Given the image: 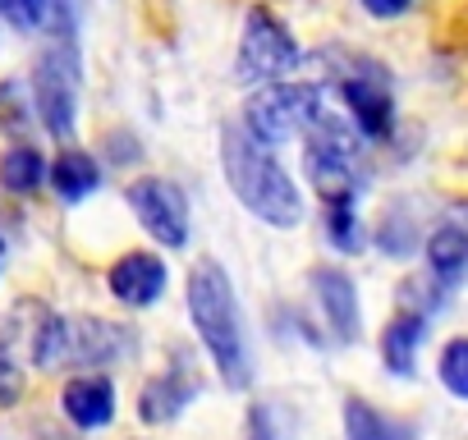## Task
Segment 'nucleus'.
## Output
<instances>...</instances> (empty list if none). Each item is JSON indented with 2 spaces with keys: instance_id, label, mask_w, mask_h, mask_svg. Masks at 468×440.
Masks as SVG:
<instances>
[{
  "instance_id": "f3484780",
  "label": "nucleus",
  "mask_w": 468,
  "mask_h": 440,
  "mask_svg": "<svg viewBox=\"0 0 468 440\" xmlns=\"http://www.w3.org/2000/svg\"><path fill=\"white\" fill-rule=\"evenodd\" d=\"M345 431H349V440H413V426L377 413L363 399H349L345 403Z\"/></svg>"
},
{
  "instance_id": "4468645a",
  "label": "nucleus",
  "mask_w": 468,
  "mask_h": 440,
  "mask_svg": "<svg viewBox=\"0 0 468 440\" xmlns=\"http://www.w3.org/2000/svg\"><path fill=\"white\" fill-rule=\"evenodd\" d=\"M0 19L19 33H37L47 24H56V33H69L65 0H0Z\"/></svg>"
},
{
  "instance_id": "b1692460",
  "label": "nucleus",
  "mask_w": 468,
  "mask_h": 440,
  "mask_svg": "<svg viewBox=\"0 0 468 440\" xmlns=\"http://www.w3.org/2000/svg\"><path fill=\"white\" fill-rule=\"evenodd\" d=\"M454 225H459V230H468V197L454 206Z\"/></svg>"
},
{
  "instance_id": "4be33fe9",
  "label": "nucleus",
  "mask_w": 468,
  "mask_h": 440,
  "mask_svg": "<svg viewBox=\"0 0 468 440\" xmlns=\"http://www.w3.org/2000/svg\"><path fill=\"white\" fill-rule=\"evenodd\" d=\"M441 381L450 394L468 399V340H450L441 353Z\"/></svg>"
},
{
  "instance_id": "f257e3e1",
  "label": "nucleus",
  "mask_w": 468,
  "mask_h": 440,
  "mask_svg": "<svg viewBox=\"0 0 468 440\" xmlns=\"http://www.w3.org/2000/svg\"><path fill=\"white\" fill-rule=\"evenodd\" d=\"M188 317H193V330H197L202 349L211 353L220 381L229 390H244L253 381L249 335H244V317H239L234 285H229V276L216 262H197L188 271Z\"/></svg>"
},
{
  "instance_id": "6ab92c4d",
  "label": "nucleus",
  "mask_w": 468,
  "mask_h": 440,
  "mask_svg": "<svg viewBox=\"0 0 468 440\" xmlns=\"http://www.w3.org/2000/svg\"><path fill=\"white\" fill-rule=\"evenodd\" d=\"M33 115H37V106L28 101V88H24L19 79L0 83V133L24 138V133L33 129Z\"/></svg>"
},
{
  "instance_id": "aec40b11",
  "label": "nucleus",
  "mask_w": 468,
  "mask_h": 440,
  "mask_svg": "<svg viewBox=\"0 0 468 440\" xmlns=\"http://www.w3.org/2000/svg\"><path fill=\"white\" fill-rule=\"evenodd\" d=\"M249 440H294V422L281 403H258L249 413Z\"/></svg>"
},
{
  "instance_id": "a211bd4d",
  "label": "nucleus",
  "mask_w": 468,
  "mask_h": 440,
  "mask_svg": "<svg viewBox=\"0 0 468 440\" xmlns=\"http://www.w3.org/2000/svg\"><path fill=\"white\" fill-rule=\"evenodd\" d=\"M42 174H47V161H42L37 147H10L0 156V183L10 193H37Z\"/></svg>"
},
{
  "instance_id": "9b49d317",
  "label": "nucleus",
  "mask_w": 468,
  "mask_h": 440,
  "mask_svg": "<svg viewBox=\"0 0 468 440\" xmlns=\"http://www.w3.org/2000/svg\"><path fill=\"white\" fill-rule=\"evenodd\" d=\"M184 367H188V362H184ZM184 367H175V372H165V376H156V381L143 385V394H138V417H143V422H170V417H179V408L197 394V381H193V372H184Z\"/></svg>"
},
{
  "instance_id": "0eeeda50",
  "label": "nucleus",
  "mask_w": 468,
  "mask_h": 440,
  "mask_svg": "<svg viewBox=\"0 0 468 440\" xmlns=\"http://www.w3.org/2000/svg\"><path fill=\"white\" fill-rule=\"evenodd\" d=\"M129 206L138 215V225L156 244L184 248V239H188V206H184V193L170 179H138L129 188Z\"/></svg>"
},
{
  "instance_id": "5701e85b",
  "label": "nucleus",
  "mask_w": 468,
  "mask_h": 440,
  "mask_svg": "<svg viewBox=\"0 0 468 440\" xmlns=\"http://www.w3.org/2000/svg\"><path fill=\"white\" fill-rule=\"evenodd\" d=\"M409 5H413V0H363V10L377 15V19H395V15H404Z\"/></svg>"
},
{
  "instance_id": "423d86ee",
  "label": "nucleus",
  "mask_w": 468,
  "mask_h": 440,
  "mask_svg": "<svg viewBox=\"0 0 468 440\" xmlns=\"http://www.w3.org/2000/svg\"><path fill=\"white\" fill-rule=\"evenodd\" d=\"M74 83H79V60L65 42H56L33 69V106L56 138H74V115H79Z\"/></svg>"
},
{
  "instance_id": "2eb2a0df",
  "label": "nucleus",
  "mask_w": 468,
  "mask_h": 440,
  "mask_svg": "<svg viewBox=\"0 0 468 440\" xmlns=\"http://www.w3.org/2000/svg\"><path fill=\"white\" fill-rule=\"evenodd\" d=\"M51 183H56V193L65 197V202H83L97 183H101V170H97V161L88 156V152H65L56 165H51Z\"/></svg>"
},
{
  "instance_id": "1a4fd4ad",
  "label": "nucleus",
  "mask_w": 468,
  "mask_h": 440,
  "mask_svg": "<svg viewBox=\"0 0 468 440\" xmlns=\"http://www.w3.org/2000/svg\"><path fill=\"white\" fill-rule=\"evenodd\" d=\"M340 97L354 110V124H358L363 138H386L395 129V101H390V92H386V83L377 74L345 79L340 83Z\"/></svg>"
},
{
  "instance_id": "6e6552de",
  "label": "nucleus",
  "mask_w": 468,
  "mask_h": 440,
  "mask_svg": "<svg viewBox=\"0 0 468 440\" xmlns=\"http://www.w3.org/2000/svg\"><path fill=\"white\" fill-rule=\"evenodd\" d=\"M313 294L322 303V317L331 326V335L340 344H354L358 340V294H354V280L335 267H317L313 271Z\"/></svg>"
},
{
  "instance_id": "ddd939ff",
  "label": "nucleus",
  "mask_w": 468,
  "mask_h": 440,
  "mask_svg": "<svg viewBox=\"0 0 468 440\" xmlns=\"http://www.w3.org/2000/svg\"><path fill=\"white\" fill-rule=\"evenodd\" d=\"M422 335H427V321H422L418 312H404V317H395V321L386 326V335H381V358H386V367H390L395 376H409V372H413V358H418Z\"/></svg>"
},
{
  "instance_id": "dca6fc26",
  "label": "nucleus",
  "mask_w": 468,
  "mask_h": 440,
  "mask_svg": "<svg viewBox=\"0 0 468 440\" xmlns=\"http://www.w3.org/2000/svg\"><path fill=\"white\" fill-rule=\"evenodd\" d=\"M427 267H431L441 280H459V276H468V230H459V225H441V230L427 239Z\"/></svg>"
},
{
  "instance_id": "9d476101",
  "label": "nucleus",
  "mask_w": 468,
  "mask_h": 440,
  "mask_svg": "<svg viewBox=\"0 0 468 440\" xmlns=\"http://www.w3.org/2000/svg\"><path fill=\"white\" fill-rule=\"evenodd\" d=\"M111 294L129 308H152L161 294H165V267L161 257L152 253H124L115 267H111Z\"/></svg>"
},
{
  "instance_id": "20e7f679",
  "label": "nucleus",
  "mask_w": 468,
  "mask_h": 440,
  "mask_svg": "<svg viewBox=\"0 0 468 440\" xmlns=\"http://www.w3.org/2000/svg\"><path fill=\"white\" fill-rule=\"evenodd\" d=\"M322 110H326V97H322L317 83H271V88H262V92L249 101L244 124H249V133H253L258 142L281 147V142L308 133Z\"/></svg>"
},
{
  "instance_id": "f8f14e48",
  "label": "nucleus",
  "mask_w": 468,
  "mask_h": 440,
  "mask_svg": "<svg viewBox=\"0 0 468 440\" xmlns=\"http://www.w3.org/2000/svg\"><path fill=\"white\" fill-rule=\"evenodd\" d=\"M65 413L74 426H106L115 417V385L106 376H74L65 385Z\"/></svg>"
},
{
  "instance_id": "39448f33",
  "label": "nucleus",
  "mask_w": 468,
  "mask_h": 440,
  "mask_svg": "<svg viewBox=\"0 0 468 440\" xmlns=\"http://www.w3.org/2000/svg\"><path fill=\"white\" fill-rule=\"evenodd\" d=\"M294 65H299V47H294L290 28L271 10H249L244 37H239V60H234L239 83H271V79L290 74Z\"/></svg>"
},
{
  "instance_id": "412c9836",
  "label": "nucleus",
  "mask_w": 468,
  "mask_h": 440,
  "mask_svg": "<svg viewBox=\"0 0 468 440\" xmlns=\"http://www.w3.org/2000/svg\"><path fill=\"white\" fill-rule=\"evenodd\" d=\"M326 230L335 239V248L354 253L358 248V215H354V197L345 202H326Z\"/></svg>"
},
{
  "instance_id": "7ed1b4c3",
  "label": "nucleus",
  "mask_w": 468,
  "mask_h": 440,
  "mask_svg": "<svg viewBox=\"0 0 468 440\" xmlns=\"http://www.w3.org/2000/svg\"><path fill=\"white\" fill-rule=\"evenodd\" d=\"M133 353L129 326L101 321V317H47L33 335V362L47 372L60 367H92V362H120Z\"/></svg>"
},
{
  "instance_id": "f03ea898",
  "label": "nucleus",
  "mask_w": 468,
  "mask_h": 440,
  "mask_svg": "<svg viewBox=\"0 0 468 440\" xmlns=\"http://www.w3.org/2000/svg\"><path fill=\"white\" fill-rule=\"evenodd\" d=\"M220 161H225V179L258 220L276 230H294L303 220V197L294 188V179L285 174V165L267 152V142H258L249 129H225L220 133Z\"/></svg>"
}]
</instances>
